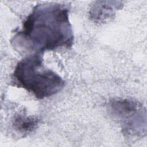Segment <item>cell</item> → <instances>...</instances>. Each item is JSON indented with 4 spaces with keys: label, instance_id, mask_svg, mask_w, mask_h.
<instances>
[{
    "label": "cell",
    "instance_id": "6da1fadb",
    "mask_svg": "<svg viewBox=\"0 0 147 147\" xmlns=\"http://www.w3.org/2000/svg\"><path fill=\"white\" fill-rule=\"evenodd\" d=\"M68 12V9L60 3L36 5L24 22L22 29L14 36L13 46L32 54L71 47L74 34Z\"/></svg>",
    "mask_w": 147,
    "mask_h": 147
},
{
    "label": "cell",
    "instance_id": "7a4b0ae2",
    "mask_svg": "<svg viewBox=\"0 0 147 147\" xmlns=\"http://www.w3.org/2000/svg\"><path fill=\"white\" fill-rule=\"evenodd\" d=\"M41 53H34L20 61L13 73L14 82L38 99L52 96L64 86V80L56 73L46 68Z\"/></svg>",
    "mask_w": 147,
    "mask_h": 147
},
{
    "label": "cell",
    "instance_id": "3957f363",
    "mask_svg": "<svg viewBox=\"0 0 147 147\" xmlns=\"http://www.w3.org/2000/svg\"><path fill=\"white\" fill-rule=\"evenodd\" d=\"M110 114L121 126L125 136H143L146 133V111L139 102L130 99H114L108 105Z\"/></svg>",
    "mask_w": 147,
    "mask_h": 147
},
{
    "label": "cell",
    "instance_id": "277c9868",
    "mask_svg": "<svg viewBox=\"0 0 147 147\" xmlns=\"http://www.w3.org/2000/svg\"><path fill=\"white\" fill-rule=\"evenodd\" d=\"M122 4L119 1H96L90 11V18L96 22H105L113 18Z\"/></svg>",
    "mask_w": 147,
    "mask_h": 147
},
{
    "label": "cell",
    "instance_id": "5b68a950",
    "mask_svg": "<svg viewBox=\"0 0 147 147\" xmlns=\"http://www.w3.org/2000/svg\"><path fill=\"white\" fill-rule=\"evenodd\" d=\"M39 119L37 117L24 113L16 115L11 123L12 129L21 137H25L33 132L37 127Z\"/></svg>",
    "mask_w": 147,
    "mask_h": 147
}]
</instances>
